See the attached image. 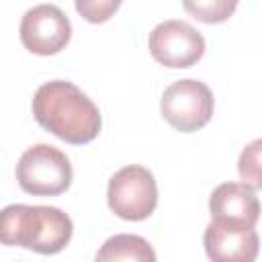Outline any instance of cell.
Instances as JSON below:
<instances>
[{
	"mask_svg": "<svg viewBox=\"0 0 262 262\" xmlns=\"http://www.w3.org/2000/svg\"><path fill=\"white\" fill-rule=\"evenodd\" d=\"M96 260L98 262H106V260H135V262L147 260V262H154L156 252L151 250L149 242L143 239L141 235L117 233L102 244V248L96 252Z\"/></svg>",
	"mask_w": 262,
	"mask_h": 262,
	"instance_id": "10",
	"label": "cell"
},
{
	"mask_svg": "<svg viewBox=\"0 0 262 262\" xmlns=\"http://www.w3.org/2000/svg\"><path fill=\"white\" fill-rule=\"evenodd\" d=\"M72 176L68 156L47 143L25 149L16 164V182L33 196H57L66 192L72 184Z\"/></svg>",
	"mask_w": 262,
	"mask_h": 262,
	"instance_id": "3",
	"label": "cell"
},
{
	"mask_svg": "<svg viewBox=\"0 0 262 262\" xmlns=\"http://www.w3.org/2000/svg\"><path fill=\"white\" fill-rule=\"evenodd\" d=\"M74 233V223L57 207L8 205L0 211V244L33 250L43 256L61 252Z\"/></svg>",
	"mask_w": 262,
	"mask_h": 262,
	"instance_id": "2",
	"label": "cell"
},
{
	"mask_svg": "<svg viewBox=\"0 0 262 262\" xmlns=\"http://www.w3.org/2000/svg\"><path fill=\"white\" fill-rule=\"evenodd\" d=\"M215 100L211 88L201 80H176L172 82L160 100L164 121L180 133H192L203 129L213 117Z\"/></svg>",
	"mask_w": 262,
	"mask_h": 262,
	"instance_id": "5",
	"label": "cell"
},
{
	"mask_svg": "<svg viewBox=\"0 0 262 262\" xmlns=\"http://www.w3.org/2000/svg\"><path fill=\"white\" fill-rule=\"evenodd\" d=\"M203 246L215 262H252L258 256V233L254 227L211 219L203 233Z\"/></svg>",
	"mask_w": 262,
	"mask_h": 262,
	"instance_id": "8",
	"label": "cell"
},
{
	"mask_svg": "<svg viewBox=\"0 0 262 262\" xmlns=\"http://www.w3.org/2000/svg\"><path fill=\"white\" fill-rule=\"evenodd\" d=\"M108 209L125 221L147 219L158 205V184L154 174L143 166H125L117 170L106 188Z\"/></svg>",
	"mask_w": 262,
	"mask_h": 262,
	"instance_id": "4",
	"label": "cell"
},
{
	"mask_svg": "<svg viewBox=\"0 0 262 262\" xmlns=\"http://www.w3.org/2000/svg\"><path fill=\"white\" fill-rule=\"evenodd\" d=\"M211 219L256 227L260 219V201L246 182H223L209 196Z\"/></svg>",
	"mask_w": 262,
	"mask_h": 262,
	"instance_id": "9",
	"label": "cell"
},
{
	"mask_svg": "<svg viewBox=\"0 0 262 262\" xmlns=\"http://www.w3.org/2000/svg\"><path fill=\"white\" fill-rule=\"evenodd\" d=\"M33 115L45 131L72 145L90 143L102 127L94 100L68 80L41 84L33 96Z\"/></svg>",
	"mask_w": 262,
	"mask_h": 262,
	"instance_id": "1",
	"label": "cell"
},
{
	"mask_svg": "<svg viewBox=\"0 0 262 262\" xmlns=\"http://www.w3.org/2000/svg\"><path fill=\"white\" fill-rule=\"evenodd\" d=\"M151 57L172 70H184L194 66L205 55L203 35L184 20H164L149 33Z\"/></svg>",
	"mask_w": 262,
	"mask_h": 262,
	"instance_id": "7",
	"label": "cell"
},
{
	"mask_svg": "<svg viewBox=\"0 0 262 262\" xmlns=\"http://www.w3.org/2000/svg\"><path fill=\"white\" fill-rule=\"evenodd\" d=\"M20 43L35 55H55L72 39V23L55 4H37L29 8L18 27Z\"/></svg>",
	"mask_w": 262,
	"mask_h": 262,
	"instance_id": "6",
	"label": "cell"
},
{
	"mask_svg": "<svg viewBox=\"0 0 262 262\" xmlns=\"http://www.w3.org/2000/svg\"><path fill=\"white\" fill-rule=\"evenodd\" d=\"M121 2L123 0H76V12L92 25H100L119 10Z\"/></svg>",
	"mask_w": 262,
	"mask_h": 262,
	"instance_id": "13",
	"label": "cell"
},
{
	"mask_svg": "<svg viewBox=\"0 0 262 262\" xmlns=\"http://www.w3.org/2000/svg\"><path fill=\"white\" fill-rule=\"evenodd\" d=\"M260 145H262L260 139L246 145L244 151L239 154V162H237V170H239L242 180L248 186H252L254 190H258L262 186V180H260Z\"/></svg>",
	"mask_w": 262,
	"mask_h": 262,
	"instance_id": "12",
	"label": "cell"
},
{
	"mask_svg": "<svg viewBox=\"0 0 262 262\" xmlns=\"http://www.w3.org/2000/svg\"><path fill=\"white\" fill-rule=\"evenodd\" d=\"M182 8L205 25H219L233 16L237 0H182Z\"/></svg>",
	"mask_w": 262,
	"mask_h": 262,
	"instance_id": "11",
	"label": "cell"
}]
</instances>
